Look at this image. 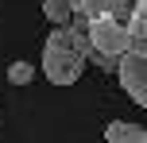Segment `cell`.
<instances>
[{"label":"cell","mask_w":147,"mask_h":143,"mask_svg":"<svg viewBox=\"0 0 147 143\" xmlns=\"http://www.w3.org/2000/svg\"><path fill=\"white\" fill-rule=\"evenodd\" d=\"M70 12H74V0H43V15L54 27H62V23L70 19Z\"/></svg>","instance_id":"cell-7"},{"label":"cell","mask_w":147,"mask_h":143,"mask_svg":"<svg viewBox=\"0 0 147 143\" xmlns=\"http://www.w3.org/2000/svg\"><path fill=\"white\" fill-rule=\"evenodd\" d=\"M136 0H74V12L85 15V19H97V15H112L116 23H128Z\"/></svg>","instance_id":"cell-4"},{"label":"cell","mask_w":147,"mask_h":143,"mask_svg":"<svg viewBox=\"0 0 147 143\" xmlns=\"http://www.w3.org/2000/svg\"><path fill=\"white\" fill-rule=\"evenodd\" d=\"M124 27H128V50L147 58V0H136L132 4V15H128Z\"/></svg>","instance_id":"cell-5"},{"label":"cell","mask_w":147,"mask_h":143,"mask_svg":"<svg viewBox=\"0 0 147 143\" xmlns=\"http://www.w3.org/2000/svg\"><path fill=\"white\" fill-rule=\"evenodd\" d=\"M8 81L12 85H31L35 81V66H31V62H12V66H8Z\"/></svg>","instance_id":"cell-8"},{"label":"cell","mask_w":147,"mask_h":143,"mask_svg":"<svg viewBox=\"0 0 147 143\" xmlns=\"http://www.w3.org/2000/svg\"><path fill=\"white\" fill-rule=\"evenodd\" d=\"M105 143H147V128H136V124L112 120L105 128Z\"/></svg>","instance_id":"cell-6"},{"label":"cell","mask_w":147,"mask_h":143,"mask_svg":"<svg viewBox=\"0 0 147 143\" xmlns=\"http://www.w3.org/2000/svg\"><path fill=\"white\" fill-rule=\"evenodd\" d=\"M116 74H120L124 93L136 101V105H143V108H147V58H143V54H132V50L120 54Z\"/></svg>","instance_id":"cell-3"},{"label":"cell","mask_w":147,"mask_h":143,"mask_svg":"<svg viewBox=\"0 0 147 143\" xmlns=\"http://www.w3.org/2000/svg\"><path fill=\"white\" fill-rule=\"evenodd\" d=\"M89 43H93V50L109 54V58H120V54H128V27L124 23H116L112 15H97V19H89Z\"/></svg>","instance_id":"cell-2"},{"label":"cell","mask_w":147,"mask_h":143,"mask_svg":"<svg viewBox=\"0 0 147 143\" xmlns=\"http://www.w3.org/2000/svg\"><path fill=\"white\" fill-rule=\"evenodd\" d=\"M81 70H85V58H78L74 50H66V46H58V43L43 46V74H47V81L74 85L81 77Z\"/></svg>","instance_id":"cell-1"}]
</instances>
